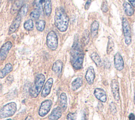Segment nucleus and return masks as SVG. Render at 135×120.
Wrapping results in <instances>:
<instances>
[{"instance_id":"3","label":"nucleus","mask_w":135,"mask_h":120,"mask_svg":"<svg viewBox=\"0 0 135 120\" xmlns=\"http://www.w3.org/2000/svg\"><path fill=\"white\" fill-rule=\"evenodd\" d=\"M46 80V77L42 74H39L35 78L34 85L30 89L29 93L30 96L33 98H36L39 94Z\"/></svg>"},{"instance_id":"25","label":"nucleus","mask_w":135,"mask_h":120,"mask_svg":"<svg viewBox=\"0 0 135 120\" xmlns=\"http://www.w3.org/2000/svg\"><path fill=\"white\" fill-rule=\"evenodd\" d=\"M44 11L47 16H49L51 15L52 12L51 0H47L46 1L44 4Z\"/></svg>"},{"instance_id":"27","label":"nucleus","mask_w":135,"mask_h":120,"mask_svg":"<svg viewBox=\"0 0 135 120\" xmlns=\"http://www.w3.org/2000/svg\"><path fill=\"white\" fill-rule=\"evenodd\" d=\"M114 49V43L113 40L111 37H108V42L107 44V54H110L113 50Z\"/></svg>"},{"instance_id":"36","label":"nucleus","mask_w":135,"mask_h":120,"mask_svg":"<svg viewBox=\"0 0 135 120\" xmlns=\"http://www.w3.org/2000/svg\"><path fill=\"white\" fill-rule=\"evenodd\" d=\"M129 120H135V115L133 113H130L128 116Z\"/></svg>"},{"instance_id":"20","label":"nucleus","mask_w":135,"mask_h":120,"mask_svg":"<svg viewBox=\"0 0 135 120\" xmlns=\"http://www.w3.org/2000/svg\"><path fill=\"white\" fill-rule=\"evenodd\" d=\"M60 105L63 111H65L67 107V96L65 93H62L60 95Z\"/></svg>"},{"instance_id":"7","label":"nucleus","mask_w":135,"mask_h":120,"mask_svg":"<svg viewBox=\"0 0 135 120\" xmlns=\"http://www.w3.org/2000/svg\"><path fill=\"white\" fill-rule=\"evenodd\" d=\"M52 105V102L51 100H47L41 103L39 110V115L41 117L46 116L50 111Z\"/></svg>"},{"instance_id":"17","label":"nucleus","mask_w":135,"mask_h":120,"mask_svg":"<svg viewBox=\"0 0 135 120\" xmlns=\"http://www.w3.org/2000/svg\"><path fill=\"white\" fill-rule=\"evenodd\" d=\"M63 68V63L61 60H58L54 63L52 68V71L57 75H60Z\"/></svg>"},{"instance_id":"10","label":"nucleus","mask_w":135,"mask_h":120,"mask_svg":"<svg viewBox=\"0 0 135 120\" xmlns=\"http://www.w3.org/2000/svg\"><path fill=\"white\" fill-rule=\"evenodd\" d=\"M114 63L116 69L118 71H121L124 68V62L121 54L117 53L114 57Z\"/></svg>"},{"instance_id":"39","label":"nucleus","mask_w":135,"mask_h":120,"mask_svg":"<svg viewBox=\"0 0 135 120\" xmlns=\"http://www.w3.org/2000/svg\"><path fill=\"white\" fill-rule=\"evenodd\" d=\"M133 102H134V104H135V91H134V98H133Z\"/></svg>"},{"instance_id":"13","label":"nucleus","mask_w":135,"mask_h":120,"mask_svg":"<svg viewBox=\"0 0 135 120\" xmlns=\"http://www.w3.org/2000/svg\"><path fill=\"white\" fill-rule=\"evenodd\" d=\"M53 80L52 78H50L48 80L42 90L41 93L42 97H46L50 93L51 90L53 85Z\"/></svg>"},{"instance_id":"9","label":"nucleus","mask_w":135,"mask_h":120,"mask_svg":"<svg viewBox=\"0 0 135 120\" xmlns=\"http://www.w3.org/2000/svg\"><path fill=\"white\" fill-rule=\"evenodd\" d=\"M111 88L112 93L115 100L116 101H119L120 99V96L119 93V83L117 80L113 79L111 81Z\"/></svg>"},{"instance_id":"42","label":"nucleus","mask_w":135,"mask_h":120,"mask_svg":"<svg viewBox=\"0 0 135 120\" xmlns=\"http://www.w3.org/2000/svg\"><path fill=\"white\" fill-rule=\"evenodd\" d=\"M8 1H11L12 0H8Z\"/></svg>"},{"instance_id":"22","label":"nucleus","mask_w":135,"mask_h":120,"mask_svg":"<svg viewBox=\"0 0 135 120\" xmlns=\"http://www.w3.org/2000/svg\"><path fill=\"white\" fill-rule=\"evenodd\" d=\"M99 27V24L98 21H95L92 23L91 26V33L93 38H95L98 35Z\"/></svg>"},{"instance_id":"15","label":"nucleus","mask_w":135,"mask_h":120,"mask_svg":"<svg viewBox=\"0 0 135 120\" xmlns=\"http://www.w3.org/2000/svg\"><path fill=\"white\" fill-rule=\"evenodd\" d=\"M62 116V108L60 107H57L54 108L49 116V120H58Z\"/></svg>"},{"instance_id":"4","label":"nucleus","mask_w":135,"mask_h":120,"mask_svg":"<svg viewBox=\"0 0 135 120\" xmlns=\"http://www.w3.org/2000/svg\"><path fill=\"white\" fill-rule=\"evenodd\" d=\"M17 105L14 102L5 105L0 110V118H4L13 116L16 111Z\"/></svg>"},{"instance_id":"18","label":"nucleus","mask_w":135,"mask_h":120,"mask_svg":"<svg viewBox=\"0 0 135 120\" xmlns=\"http://www.w3.org/2000/svg\"><path fill=\"white\" fill-rule=\"evenodd\" d=\"M13 70V66L11 63L6 64L4 68L0 70V79H3Z\"/></svg>"},{"instance_id":"1","label":"nucleus","mask_w":135,"mask_h":120,"mask_svg":"<svg viewBox=\"0 0 135 120\" xmlns=\"http://www.w3.org/2000/svg\"><path fill=\"white\" fill-rule=\"evenodd\" d=\"M84 54L78 40H75L71 50V63L73 68L79 70L82 68Z\"/></svg>"},{"instance_id":"29","label":"nucleus","mask_w":135,"mask_h":120,"mask_svg":"<svg viewBox=\"0 0 135 120\" xmlns=\"http://www.w3.org/2000/svg\"><path fill=\"white\" fill-rule=\"evenodd\" d=\"M45 26H46V22L44 20H39L36 23L37 29L40 32H42L44 30Z\"/></svg>"},{"instance_id":"34","label":"nucleus","mask_w":135,"mask_h":120,"mask_svg":"<svg viewBox=\"0 0 135 120\" xmlns=\"http://www.w3.org/2000/svg\"><path fill=\"white\" fill-rule=\"evenodd\" d=\"M110 108L111 112L113 114H115L117 113V108H116V105L113 102H111L110 104Z\"/></svg>"},{"instance_id":"37","label":"nucleus","mask_w":135,"mask_h":120,"mask_svg":"<svg viewBox=\"0 0 135 120\" xmlns=\"http://www.w3.org/2000/svg\"><path fill=\"white\" fill-rule=\"evenodd\" d=\"M129 1L130 3L132 6L135 7V0H129Z\"/></svg>"},{"instance_id":"32","label":"nucleus","mask_w":135,"mask_h":120,"mask_svg":"<svg viewBox=\"0 0 135 120\" xmlns=\"http://www.w3.org/2000/svg\"><path fill=\"white\" fill-rule=\"evenodd\" d=\"M77 113H70L67 115V120H76Z\"/></svg>"},{"instance_id":"28","label":"nucleus","mask_w":135,"mask_h":120,"mask_svg":"<svg viewBox=\"0 0 135 120\" xmlns=\"http://www.w3.org/2000/svg\"><path fill=\"white\" fill-rule=\"evenodd\" d=\"M24 27L27 31H32L34 27V23L32 20L30 19L25 22L24 24Z\"/></svg>"},{"instance_id":"11","label":"nucleus","mask_w":135,"mask_h":120,"mask_svg":"<svg viewBox=\"0 0 135 120\" xmlns=\"http://www.w3.org/2000/svg\"><path fill=\"white\" fill-rule=\"evenodd\" d=\"M95 77L96 73L94 68L92 67H90L87 71L85 76L86 80L89 85H92L94 83Z\"/></svg>"},{"instance_id":"33","label":"nucleus","mask_w":135,"mask_h":120,"mask_svg":"<svg viewBox=\"0 0 135 120\" xmlns=\"http://www.w3.org/2000/svg\"><path fill=\"white\" fill-rule=\"evenodd\" d=\"M83 40H84V43H85V44H87L88 43L89 40V33L87 31H85Z\"/></svg>"},{"instance_id":"26","label":"nucleus","mask_w":135,"mask_h":120,"mask_svg":"<svg viewBox=\"0 0 135 120\" xmlns=\"http://www.w3.org/2000/svg\"><path fill=\"white\" fill-rule=\"evenodd\" d=\"M28 8H29L28 4H23V6L20 9V10L19 11V12H18L17 15L20 16L22 18L23 17L25 16L27 13H28Z\"/></svg>"},{"instance_id":"23","label":"nucleus","mask_w":135,"mask_h":120,"mask_svg":"<svg viewBox=\"0 0 135 120\" xmlns=\"http://www.w3.org/2000/svg\"><path fill=\"white\" fill-rule=\"evenodd\" d=\"M46 0H34L33 3L34 6L35 7V9L38 10L40 13L43 12V5L44 3H46Z\"/></svg>"},{"instance_id":"35","label":"nucleus","mask_w":135,"mask_h":120,"mask_svg":"<svg viewBox=\"0 0 135 120\" xmlns=\"http://www.w3.org/2000/svg\"><path fill=\"white\" fill-rule=\"evenodd\" d=\"M91 0H88V1H87L86 4H85V9L86 10H88L89 8L90 7V6L91 5Z\"/></svg>"},{"instance_id":"40","label":"nucleus","mask_w":135,"mask_h":120,"mask_svg":"<svg viewBox=\"0 0 135 120\" xmlns=\"http://www.w3.org/2000/svg\"><path fill=\"white\" fill-rule=\"evenodd\" d=\"M1 89H2V85L1 83H0V91L1 90Z\"/></svg>"},{"instance_id":"41","label":"nucleus","mask_w":135,"mask_h":120,"mask_svg":"<svg viewBox=\"0 0 135 120\" xmlns=\"http://www.w3.org/2000/svg\"><path fill=\"white\" fill-rule=\"evenodd\" d=\"M6 120H14V119H7Z\"/></svg>"},{"instance_id":"2","label":"nucleus","mask_w":135,"mask_h":120,"mask_svg":"<svg viewBox=\"0 0 135 120\" xmlns=\"http://www.w3.org/2000/svg\"><path fill=\"white\" fill-rule=\"evenodd\" d=\"M69 17L65 10L62 7H58L56 10L55 23L57 28L61 32H66L69 26Z\"/></svg>"},{"instance_id":"31","label":"nucleus","mask_w":135,"mask_h":120,"mask_svg":"<svg viewBox=\"0 0 135 120\" xmlns=\"http://www.w3.org/2000/svg\"><path fill=\"white\" fill-rule=\"evenodd\" d=\"M101 8V11L105 13L107 12L108 11V3L106 0H104V1H103Z\"/></svg>"},{"instance_id":"5","label":"nucleus","mask_w":135,"mask_h":120,"mask_svg":"<svg viewBox=\"0 0 135 120\" xmlns=\"http://www.w3.org/2000/svg\"><path fill=\"white\" fill-rule=\"evenodd\" d=\"M47 45L49 49L55 51L58 46V39L57 34L53 31H50L47 36Z\"/></svg>"},{"instance_id":"6","label":"nucleus","mask_w":135,"mask_h":120,"mask_svg":"<svg viewBox=\"0 0 135 120\" xmlns=\"http://www.w3.org/2000/svg\"><path fill=\"white\" fill-rule=\"evenodd\" d=\"M122 28L125 43L127 45H129L131 43V34L129 23L126 18H123Z\"/></svg>"},{"instance_id":"21","label":"nucleus","mask_w":135,"mask_h":120,"mask_svg":"<svg viewBox=\"0 0 135 120\" xmlns=\"http://www.w3.org/2000/svg\"><path fill=\"white\" fill-rule=\"evenodd\" d=\"M83 80L81 78H78L76 79L72 83L71 87L73 91H76L82 86Z\"/></svg>"},{"instance_id":"30","label":"nucleus","mask_w":135,"mask_h":120,"mask_svg":"<svg viewBox=\"0 0 135 120\" xmlns=\"http://www.w3.org/2000/svg\"><path fill=\"white\" fill-rule=\"evenodd\" d=\"M40 12L38 10H36V9L32 11L30 13V17L34 20H38L40 17Z\"/></svg>"},{"instance_id":"19","label":"nucleus","mask_w":135,"mask_h":120,"mask_svg":"<svg viewBox=\"0 0 135 120\" xmlns=\"http://www.w3.org/2000/svg\"><path fill=\"white\" fill-rule=\"evenodd\" d=\"M124 12L127 16H131L134 13V9L132 5L127 2H124L123 5Z\"/></svg>"},{"instance_id":"12","label":"nucleus","mask_w":135,"mask_h":120,"mask_svg":"<svg viewBox=\"0 0 135 120\" xmlns=\"http://www.w3.org/2000/svg\"><path fill=\"white\" fill-rule=\"evenodd\" d=\"M21 20H22V18L20 16L17 15L14 20L13 21L12 24L11 25L10 28H9L8 34H11L12 33H14L18 30V29L19 28V27L20 26Z\"/></svg>"},{"instance_id":"24","label":"nucleus","mask_w":135,"mask_h":120,"mask_svg":"<svg viewBox=\"0 0 135 120\" xmlns=\"http://www.w3.org/2000/svg\"><path fill=\"white\" fill-rule=\"evenodd\" d=\"M90 57L92 60L95 62L97 67H100L102 64V62L101 58L99 54L96 52H93L91 55Z\"/></svg>"},{"instance_id":"38","label":"nucleus","mask_w":135,"mask_h":120,"mask_svg":"<svg viewBox=\"0 0 135 120\" xmlns=\"http://www.w3.org/2000/svg\"><path fill=\"white\" fill-rule=\"evenodd\" d=\"M25 120H34V119L31 116L29 115V116H27V117L25 118Z\"/></svg>"},{"instance_id":"14","label":"nucleus","mask_w":135,"mask_h":120,"mask_svg":"<svg viewBox=\"0 0 135 120\" xmlns=\"http://www.w3.org/2000/svg\"><path fill=\"white\" fill-rule=\"evenodd\" d=\"M94 95L98 100L100 101L101 102L103 103H105L107 101V96L106 93L103 89L99 88L95 89L94 91Z\"/></svg>"},{"instance_id":"16","label":"nucleus","mask_w":135,"mask_h":120,"mask_svg":"<svg viewBox=\"0 0 135 120\" xmlns=\"http://www.w3.org/2000/svg\"><path fill=\"white\" fill-rule=\"evenodd\" d=\"M25 0H17L13 4L11 9V14L12 15L15 14L20 10L21 7L23 6V4Z\"/></svg>"},{"instance_id":"8","label":"nucleus","mask_w":135,"mask_h":120,"mask_svg":"<svg viewBox=\"0 0 135 120\" xmlns=\"http://www.w3.org/2000/svg\"><path fill=\"white\" fill-rule=\"evenodd\" d=\"M12 46L13 44L11 41L6 42L2 46L0 49V61H4L6 59Z\"/></svg>"}]
</instances>
